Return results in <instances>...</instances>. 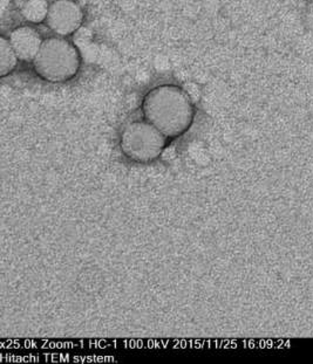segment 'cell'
<instances>
[{"label": "cell", "mask_w": 313, "mask_h": 364, "mask_svg": "<svg viewBox=\"0 0 313 364\" xmlns=\"http://www.w3.org/2000/svg\"><path fill=\"white\" fill-rule=\"evenodd\" d=\"M144 119L168 139L187 133L195 119V107L186 90L175 85L154 87L142 100Z\"/></svg>", "instance_id": "cell-1"}, {"label": "cell", "mask_w": 313, "mask_h": 364, "mask_svg": "<svg viewBox=\"0 0 313 364\" xmlns=\"http://www.w3.org/2000/svg\"><path fill=\"white\" fill-rule=\"evenodd\" d=\"M81 67L80 52L66 38H47L33 60L38 77L51 83H63L74 79Z\"/></svg>", "instance_id": "cell-2"}, {"label": "cell", "mask_w": 313, "mask_h": 364, "mask_svg": "<svg viewBox=\"0 0 313 364\" xmlns=\"http://www.w3.org/2000/svg\"><path fill=\"white\" fill-rule=\"evenodd\" d=\"M167 144V137L146 119L128 123L121 132V153L133 162H153L162 155Z\"/></svg>", "instance_id": "cell-3"}, {"label": "cell", "mask_w": 313, "mask_h": 364, "mask_svg": "<svg viewBox=\"0 0 313 364\" xmlns=\"http://www.w3.org/2000/svg\"><path fill=\"white\" fill-rule=\"evenodd\" d=\"M84 11L75 0H55L51 4L47 26L59 37H70L84 23Z\"/></svg>", "instance_id": "cell-4"}, {"label": "cell", "mask_w": 313, "mask_h": 364, "mask_svg": "<svg viewBox=\"0 0 313 364\" xmlns=\"http://www.w3.org/2000/svg\"><path fill=\"white\" fill-rule=\"evenodd\" d=\"M9 40H10L11 46L18 55V59L25 63H30V61L33 63L43 43L41 33L31 26L14 28L11 32Z\"/></svg>", "instance_id": "cell-5"}, {"label": "cell", "mask_w": 313, "mask_h": 364, "mask_svg": "<svg viewBox=\"0 0 313 364\" xmlns=\"http://www.w3.org/2000/svg\"><path fill=\"white\" fill-rule=\"evenodd\" d=\"M50 6L47 0H25L21 6V16L31 23H41L47 19Z\"/></svg>", "instance_id": "cell-6"}, {"label": "cell", "mask_w": 313, "mask_h": 364, "mask_svg": "<svg viewBox=\"0 0 313 364\" xmlns=\"http://www.w3.org/2000/svg\"><path fill=\"white\" fill-rule=\"evenodd\" d=\"M18 55L11 46L10 40L1 37L0 39V75L6 77L12 73L18 63Z\"/></svg>", "instance_id": "cell-7"}]
</instances>
